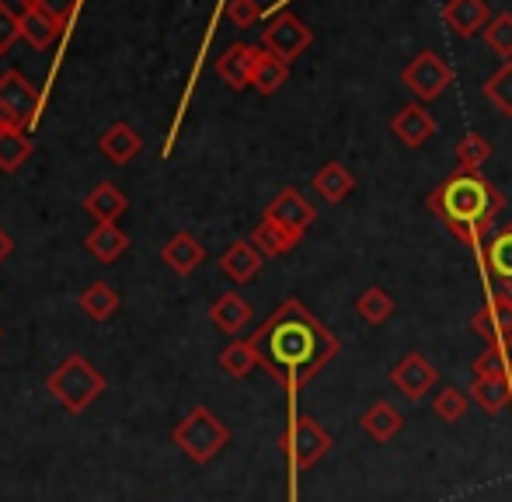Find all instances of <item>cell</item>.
Instances as JSON below:
<instances>
[{
  "label": "cell",
  "mask_w": 512,
  "mask_h": 502,
  "mask_svg": "<svg viewBox=\"0 0 512 502\" xmlns=\"http://www.w3.org/2000/svg\"><path fill=\"white\" fill-rule=\"evenodd\" d=\"M258 363L269 370L286 391L310 384L338 356V339L307 311L300 300H286L262 332L251 339Z\"/></svg>",
  "instance_id": "cell-1"
},
{
  "label": "cell",
  "mask_w": 512,
  "mask_h": 502,
  "mask_svg": "<svg viewBox=\"0 0 512 502\" xmlns=\"http://www.w3.org/2000/svg\"><path fill=\"white\" fill-rule=\"evenodd\" d=\"M502 206H506L502 192L485 175H478V171H453L429 196V210L464 245H478L492 231Z\"/></svg>",
  "instance_id": "cell-2"
},
{
  "label": "cell",
  "mask_w": 512,
  "mask_h": 502,
  "mask_svg": "<svg viewBox=\"0 0 512 502\" xmlns=\"http://www.w3.org/2000/svg\"><path fill=\"white\" fill-rule=\"evenodd\" d=\"M39 88L21 70L0 74V133H25L39 112Z\"/></svg>",
  "instance_id": "cell-3"
},
{
  "label": "cell",
  "mask_w": 512,
  "mask_h": 502,
  "mask_svg": "<svg viewBox=\"0 0 512 502\" xmlns=\"http://www.w3.org/2000/svg\"><path fill=\"white\" fill-rule=\"evenodd\" d=\"M283 450L290 454L293 468L307 471L331 450V433L321 426V422L310 419V415H297L293 426H290V433L283 436Z\"/></svg>",
  "instance_id": "cell-4"
},
{
  "label": "cell",
  "mask_w": 512,
  "mask_h": 502,
  "mask_svg": "<svg viewBox=\"0 0 512 502\" xmlns=\"http://www.w3.org/2000/svg\"><path fill=\"white\" fill-rule=\"evenodd\" d=\"M310 39H314V35H310V28L297 18V14H279V18H272L269 28L262 32V49L290 63L310 46Z\"/></svg>",
  "instance_id": "cell-5"
},
{
  "label": "cell",
  "mask_w": 512,
  "mask_h": 502,
  "mask_svg": "<svg viewBox=\"0 0 512 502\" xmlns=\"http://www.w3.org/2000/svg\"><path fill=\"white\" fill-rule=\"evenodd\" d=\"M227 440H230V433L206 412V408H196V412L189 415V422L178 429V443H182L196 461H209Z\"/></svg>",
  "instance_id": "cell-6"
},
{
  "label": "cell",
  "mask_w": 512,
  "mask_h": 502,
  "mask_svg": "<svg viewBox=\"0 0 512 502\" xmlns=\"http://www.w3.org/2000/svg\"><path fill=\"white\" fill-rule=\"evenodd\" d=\"M401 77H405L411 95L422 98V102H432V98H439L446 88H450L453 70L446 67L436 53H418L415 60L405 67V74H401Z\"/></svg>",
  "instance_id": "cell-7"
},
{
  "label": "cell",
  "mask_w": 512,
  "mask_h": 502,
  "mask_svg": "<svg viewBox=\"0 0 512 502\" xmlns=\"http://www.w3.org/2000/svg\"><path fill=\"white\" fill-rule=\"evenodd\" d=\"M471 328L488 346L512 349V297L509 293H495V297L471 318Z\"/></svg>",
  "instance_id": "cell-8"
},
{
  "label": "cell",
  "mask_w": 512,
  "mask_h": 502,
  "mask_svg": "<svg viewBox=\"0 0 512 502\" xmlns=\"http://www.w3.org/2000/svg\"><path fill=\"white\" fill-rule=\"evenodd\" d=\"M436 380H439V370L432 367L422 353H408L405 360L391 370V384L398 387L408 401H422L425 394L436 387Z\"/></svg>",
  "instance_id": "cell-9"
},
{
  "label": "cell",
  "mask_w": 512,
  "mask_h": 502,
  "mask_svg": "<svg viewBox=\"0 0 512 502\" xmlns=\"http://www.w3.org/2000/svg\"><path fill=\"white\" fill-rule=\"evenodd\" d=\"M265 220H276V224L290 227V231L307 234V227L317 220V213L297 189H283L269 206H265Z\"/></svg>",
  "instance_id": "cell-10"
},
{
  "label": "cell",
  "mask_w": 512,
  "mask_h": 502,
  "mask_svg": "<svg viewBox=\"0 0 512 502\" xmlns=\"http://www.w3.org/2000/svg\"><path fill=\"white\" fill-rule=\"evenodd\" d=\"M436 129L439 123L432 119V112H425V105H418V102L405 105V109L391 119V133L398 136L405 147H422V143H429L432 136H436Z\"/></svg>",
  "instance_id": "cell-11"
},
{
  "label": "cell",
  "mask_w": 512,
  "mask_h": 502,
  "mask_svg": "<svg viewBox=\"0 0 512 502\" xmlns=\"http://www.w3.org/2000/svg\"><path fill=\"white\" fill-rule=\"evenodd\" d=\"M443 21L457 35L471 39V35H478L481 28H488V21H492V11H488L485 0H446Z\"/></svg>",
  "instance_id": "cell-12"
},
{
  "label": "cell",
  "mask_w": 512,
  "mask_h": 502,
  "mask_svg": "<svg viewBox=\"0 0 512 502\" xmlns=\"http://www.w3.org/2000/svg\"><path fill=\"white\" fill-rule=\"evenodd\" d=\"M63 28H67V21L53 18L46 7H25V14H21V39L32 49H49L53 42H60Z\"/></svg>",
  "instance_id": "cell-13"
},
{
  "label": "cell",
  "mask_w": 512,
  "mask_h": 502,
  "mask_svg": "<svg viewBox=\"0 0 512 502\" xmlns=\"http://www.w3.org/2000/svg\"><path fill=\"white\" fill-rule=\"evenodd\" d=\"M255 60H258V49L255 46H244V42H234L227 53L216 60V74L230 84L234 91L248 88L251 74H255Z\"/></svg>",
  "instance_id": "cell-14"
},
{
  "label": "cell",
  "mask_w": 512,
  "mask_h": 502,
  "mask_svg": "<svg viewBox=\"0 0 512 502\" xmlns=\"http://www.w3.org/2000/svg\"><path fill=\"white\" fill-rule=\"evenodd\" d=\"M359 426H363V433L370 436V440L391 443L394 436L405 429V415H401L391 401H373V405L363 412V419H359Z\"/></svg>",
  "instance_id": "cell-15"
},
{
  "label": "cell",
  "mask_w": 512,
  "mask_h": 502,
  "mask_svg": "<svg viewBox=\"0 0 512 502\" xmlns=\"http://www.w3.org/2000/svg\"><path fill=\"white\" fill-rule=\"evenodd\" d=\"M485 269L492 272V279L499 283L502 293L512 297V224L495 231V238L485 248Z\"/></svg>",
  "instance_id": "cell-16"
},
{
  "label": "cell",
  "mask_w": 512,
  "mask_h": 502,
  "mask_svg": "<svg viewBox=\"0 0 512 502\" xmlns=\"http://www.w3.org/2000/svg\"><path fill=\"white\" fill-rule=\"evenodd\" d=\"M471 401L488 415H499L512 405V380L509 377H474Z\"/></svg>",
  "instance_id": "cell-17"
},
{
  "label": "cell",
  "mask_w": 512,
  "mask_h": 502,
  "mask_svg": "<svg viewBox=\"0 0 512 502\" xmlns=\"http://www.w3.org/2000/svg\"><path fill=\"white\" fill-rule=\"evenodd\" d=\"M220 265L230 279L248 283V279H255L258 269H262V251L251 245V241H237V245H230L227 251H223Z\"/></svg>",
  "instance_id": "cell-18"
},
{
  "label": "cell",
  "mask_w": 512,
  "mask_h": 502,
  "mask_svg": "<svg viewBox=\"0 0 512 502\" xmlns=\"http://www.w3.org/2000/svg\"><path fill=\"white\" fill-rule=\"evenodd\" d=\"M314 189H317V196H324L328 203H342V199L356 189V175H352L342 161H328L314 175Z\"/></svg>",
  "instance_id": "cell-19"
},
{
  "label": "cell",
  "mask_w": 512,
  "mask_h": 502,
  "mask_svg": "<svg viewBox=\"0 0 512 502\" xmlns=\"http://www.w3.org/2000/svg\"><path fill=\"white\" fill-rule=\"evenodd\" d=\"M300 238H304V234L290 231V227L276 224V220H262V224L255 227V234H251V245L262 251V255H286V251H293L300 245Z\"/></svg>",
  "instance_id": "cell-20"
},
{
  "label": "cell",
  "mask_w": 512,
  "mask_h": 502,
  "mask_svg": "<svg viewBox=\"0 0 512 502\" xmlns=\"http://www.w3.org/2000/svg\"><path fill=\"white\" fill-rule=\"evenodd\" d=\"M286 77H290V63L279 60V56H272V53H265V49H258L251 88H258L262 95H276V91L286 84Z\"/></svg>",
  "instance_id": "cell-21"
},
{
  "label": "cell",
  "mask_w": 512,
  "mask_h": 502,
  "mask_svg": "<svg viewBox=\"0 0 512 502\" xmlns=\"http://www.w3.org/2000/svg\"><path fill=\"white\" fill-rule=\"evenodd\" d=\"M209 318H213L216 328H223L227 335H237L244 325H248L251 307H248V300L237 297V293H223V297L213 304V311H209Z\"/></svg>",
  "instance_id": "cell-22"
},
{
  "label": "cell",
  "mask_w": 512,
  "mask_h": 502,
  "mask_svg": "<svg viewBox=\"0 0 512 502\" xmlns=\"http://www.w3.org/2000/svg\"><path fill=\"white\" fill-rule=\"evenodd\" d=\"M203 258H206V251L192 234H175V238L168 241V248H164V262H168L175 272H182V276L196 269Z\"/></svg>",
  "instance_id": "cell-23"
},
{
  "label": "cell",
  "mask_w": 512,
  "mask_h": 502,
  "mask_svg": "<svg viewBox=\"0 0 512 502\" xmlns=\"http://www.w3.org/2000/svg\"><path fill=\"white\" fill-rule=\"evenodd\" d=\"M140 147H143V140L136 136V129L126 126V123H115L102 136V150H105L108 157H112V161H119V164H126Z\"/></svg>",
  "instance_id": "cell-24"
},
{
  "label": "cell",
  "mask_w": 512,
  "mask_h": 502,
  "mask_svg": "<svg viewBox=\"0 0 512 502\" xmlns=\"http://www.w3.org/2000/svg\"><path fill=\"white\" fill-rule=\"evenodd\" d=\"M356 314L366 321V325H384L387 318L394 314V300L387 290H380V286H370L366 293H359L356 300Z\"/></svg>",
  "instance_id": "cell-25"
},
{
  "label": "cell",
  "mask_w": 512,
  "mask_h": 502,
  "mask_svg": "<svg viewBox=\"0 0 512 502\" xmlns=\"http://www.w3.org/2000/svg\"><path fill=\"white\" fill-rule=\"evenodd\" d=\"M126 245H129V238L115 224H98L95 231L88 234V248L95 251V258H102V262H115V258L126 251Z\"/></svg>",
  "instance_id": "cell-26"
},
{
  "label": "cell",
  "mask_w": 512,
  "mask_h": 502,
  "mask_svg": "<svg viewBox=\"0 0 512 502\" xmlns=\"http://www.w3.org/2000/svg\"><path fill=\"white\" fill-rule=\"evenodd\" d=\"M88 210L98 217V224H112L115 217H119L122 210H126V196H122L115 185H98L95 192L88 196Z\"/></svg>",
  "instance_id": "cell-27"
},
{
  "label": "cell",
  "mask_w": 512,
  "mask_h": 502,
  "mask_svg": "<svg viewBox=\"0 0 512 502\" xmlns=\"http://www.w3.org/2000/svg\"><path fill=\"white\" fill-rule=\"evenodd\" d=\"M485 98L502 112V116H512V60L502 63L485 84Z\"/></svg>",
  "instance_id": "cell-28"
},
{
  "label": "cell",
  "mask_w": 512,
  "mask_h": 502,
  "mask_svg": "<svg viewBox=\"0 0 512 502\" xmlns=\"http://www.w3.org/2000/svg\"><path fill=\"white\" fill-rule=\"evenodd\" d=\"M492 157V143L485 140V136H478V133H467L464 140L457 143V164H460V171H478L481 164Z\"/></svg>",
  "instance_id": "cell-29"
},
{
  "label": "cell",
  "mask_w": 512,
  "mask_h": 502,
  "mask_svg": "<svg viewBox=\"0 0 512 502\" xmlns=\"http://www.w3.org/2000/svg\"><path fill=\"white\" fill-rule=\"evenodd\" d=\"M467 405H471V394L457 391V387H446V391H439L436 401H432V412L453 426V422H460L467 415Z\"/></svg>",
  "instance_id": "cell-30"
},
{
  "label": "cell",
  "mask_w": 512,
  "mask_h": 502,
  "mask_svg": "<svg viewBox=\"0 0 512 502\" xmlns=\"http://www.w3.org/2000/svg\"><path fill=\"white\" fill-rule=\"evenodd\" d=\"M28 154H32V140L25 133H0V171L21 168Z\"/></svg>",
  "instance_id": "cell-31"
},
{
  "label": "cell",
  "mask_w": 512,
  "mask_h": 502,
  "mask_svg": "<svg viewBox=\"0 0 512 502\" xmlns=\"http://www.w3.org/2000/svg\"><path fill=\"white\" fill-rule=\"evenodd\" d=\"M474 377H512V360H509V349L502 346H488L478 360L471 363Z\"/></svg>",
  "instance_id": "cell-32"
},
{
  "label": "cell",
  "mask_w": 512,
  "mask_h": 502,
  "mask_svg": "<svg viewBox=\"0 0 512 502\" xmlns=\"http://www.w3.org/2000/svg\"><path fill=\"white\" fill-rule=\"evenodd\" d=\"M485 39H488V46L495 49V53L502 56V60L509 63V56H512V14H495L492 21H488V28H485Z\"/></svg>",
  "instance_id": "cell-33"
},
{
  "label": "cell",
  "mask_w": 512,
  "mask_h": 502,
  "mask_svg": "<svg viewBox=\"0 0 512 502\" xmlns=\"http://www.w3.org/2000/svg\"><path fill=\"white\" fill-rule=\"evenodd\" d=\"M220 360H223V370H227V374L244 377L258 363V353H255V346H251V342H234V346H230Z\"/></svg>",
  "instance_id": "cell-34"
},
{
  "label": "cell",
  "mask_w": 512,
  "mask_h": 502,
  "mask_svg": "<svg viewBox=\"0 0 512 502\" xmlns=\"http://www.w3.org/2000/svg\"><path fill=\"white\" fill-rule=\"evenodd\" d=\"M81 304L88 307L91 318H108V314L115 311V304H119V297H115V293L108 290L105 283H95V286H91V290L81 297Z\"/></svg>",
  "instance_id": "cell-35"
},
{
  "label": "cell",
  "mask_w": 512,
  "mask_h": 502,
  "mask_svg": "<svg viewBox=\"0 0 512 502\" xmlns=\"http://www.w3.org/2000/svg\"><path fill=\"white\" fill-rule=\"evenodd\" d=\"M18 39H21V18L0 0V56H4Z\"/></svg>",
  "instance_id": "cell-36"
},
{
  "label": "cell",
  "mask_w": 512,
  "mask_h": 502,
  "mask_svg": "<svg viewBox=\"0 0 512 502\" xmlns=\"http://www.w3.org/2000/svg\"><path fill=\"white\" fill-rule=\"evenodd\" d=\"M227 18L234 21L237 28H251L258 18H262V7H258V0H230Z\"/></svg>",
  "instance_id": "cell-37"
},
{
  "label": "cell",
  "mask_w": 512,
  "mask_h": 502,
  "mask_svg": "<svg viewBox=\"0 0 512 502\" xmlns=\"http://www.w3.org/2000/svg\"><path fill=\"white\" fill-rule=\"evenodd\" d=\"M77 4H81V0H42L39 7H46V11L53 14V18H60V21H70V14L77 11Z\"/></svg>",
  "instance_id": "cell-38"
},
{
  "label": "cell",
  "mask_w": 512,
  "mask_h": 502,
  "mask_svg": "<svg viewBox=\"0 0 512 502\" xmlns=\"http://www.w3.org/2000/svg\"><path fill=\"white\" fill-rule=\"evenodd\" d=\"M11 255V238H7V231H0V262Z\"/></svg>",
  "instance_id": "cell-39"
},
{
  "label": "cell",
  "mask_w": 512,
  "mask_h": 502,
  "mask_svg": "<svg viewBox=\"0 0 512 502\" xmlns=\"http://www.w3.org/2000/svg\"><path fill=\"white\" fill-rule=\"evenodd\" d=\"M21 4H25V7H39L42 0H21Z\"/></svg>",
  "instance_id": "cell-40"
},
{
  "label": "cell",
  "mask_w": 512,
  "mask_h": 502,
  "mask_svg": "<svg viewBox=\"0 0 512 502\" xmlns=\"http://www.w3.org/2000/svg\"><path fill=\"white\" fill-rule=\"evenodd\" d=\"M509 380H512V377H509Z\"/></svg>",
  "instance_id": "cell-41"
}]
</instances>
